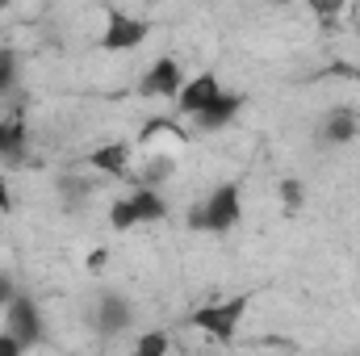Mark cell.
I'll return each instance as SVG.
<instances>
[{
  "instance_id": "2",
  "label": "cell",
  "mask_w": 360,
  "mask_h": 356,
  "mask_svg": "<svg viewBox=\"0 0 360 356\" xmlns=\"http://www.w3.org/2000/svg\"><path fill=\"white\" fill-rule=\"evenodd\" d=\"M248 306H252L248 293H235V298H222V302H205V306H197L188 314V327H197L214 344H235L239 340V327L248 319Z\"/></svg>"
},
{
  "instance_id": "10",
  "label": "cell",
  "mask_w": 360,
  "mask_h": 356,
  "mask_svg": "<svg viewBox=\"0 0 360 356\" xmlns=\"http://www.w3.org/2000/svg\"><path fill=\"white\" fill-rule=\"evenodd\" d=\"M243 101H248L243 92H222V96H218V101H214V105H210L205 113H197V117H193V122H197V130H201V134H214V130L231 126V122L239 117Z\"/></svg>"
},
{
  "instance_id": "11",
  "label": "cell",
  "mask_w": 360,
  "mask_h": 356,
  "mask_svg": "<svg viewBox=\"0 0 360 356\" xmlns=\"http://www.w3.org/2000/svg\"><path fill=\"white\" fill-rule=\"evenodd\" d=\"M25 143H30V130L21 117H4L0 122V164H21L25 160Z\"/></svg>"
},
{
  "instance_id": "17",
  "label": "cell",
  "mask_w": 360,
  "mask_h": 356,
  "mask_svg": "<svg viewBox=\"0 0 360 356\" xmlns=\"http://www.w3.org/2000/svg\"><path fill=\"white\" fill-rule=\"evenodd\" d=\"M109 227H113L117 235H126V231H134V227H139L130 197H113V205H109Z\"/></svg>"
},
{
  "instance_id": "6",
  "label": "cell",
  "mask_w": 360,
  "mask_h": 356,
  "mask_svg": "<svg viewBox=\"0 0 360 356\" xmlns=\"http://www.w3.org/2000/svg\"><path fill=\"white\" fill-rule=\"evenodd\" d=\"M222 92H226V89H222V80H218L214 72H197V76H188V80H184V89H180V96L172 101V105H176L184 117H197V113H205Z\"/></svg>"
},
{
  "instance_id": "5",
  "label": "cell",
  "mask_w": 360,
  "mask_h": 356,
  "mask_svg": "<svg viewBox=\"0 0 360 356\" xmlns=\"http://www.w3.org/2000/svg\"><path fill=\"white\" fill-rule=\"evenodd\" d=\"M184 63H180L176 55H160L147 72H143V80H139V92L143 96H160V101H176L180 89H184Z\"/></svg>"
},
{
  "instance_id": "12",
  "label": "cell",
  "mask_w": 360,
  "mask_h": 356,
  "mask_svg": "<svg viewBox=\"0 0 360 356\" xmlns=\"http://www.w3.org/2000/svg\"><path fill=\"white\" fill-rule=\"evenodd\" d=\"M130 197V205H134V218H139V227H147V222H164L168 218V201H164V193L160 189H134V193H126Z\"/></svg>"
},
{
  "instance_id": "3",
  "label": "cell",
  "mask_w": 360,
  "mask_h": 356,
  "mask_svg": "<svg viewBox=\"0 0 360 356\" xmlns=\"http://www.w3.org/2000/svg\"><path fill=\"white\" fill-rule=\"evenodd\" d=\"M151 34V21L126 13V8H109L105 13V30H101V51L109 55H126V51H139Z\"/></svg>"
},
{
  "instance_id": "19",
  "label": "cell",
  "mask_w": 360,
  "mask_h": 356,
  "mask_svg": "<svg viewBox=\"0 0 360 356\" xmlns=\"http://www.w3.org/2000/svg\"><path fill=\"white\" fill-rule=\"evenodd\" d=\"M17 293H21V289L13 285V276H8V272H0V310H8V302H13Z\"/></svg>"
},
{
  "instance_id": "7",
  "label": "cell",
  "mask_w": 360,
  "mask_h": 356,
  "mask_svg": "<svg viewBox=\"0 0 360 356\" xmlns=\"http://www.w3.org/2000/svg\"><path fill=\"white\" fill-rule=\"evenodd\" d=\"M92 323H96L101 336H122V331H130V323H134V306H130V298H122V293H105V298L96 302Z\"/></svg>"
},
{
  "instance_id": "20",
  "label": "cell",
  "mask_w": 360,
  "mask_h": 356,
  "mask_svg": "<svg viewBox=\"0 0 360 356\" xmlns=\"http://www.w3.org/2000/svg\"><path fill=\"white\" fill-rule=\"evenodd\" d=\"M0 356H25V348H21L8 331H0Z\"/></svg>"
},
{
  "instance_id": "21",
  "label": "cell",
  "mask_w": 360,
  "mask_h": 356,
  "mask_svg": "<svg viewBox=\"0 0 360 356\" xmlns=\"http://www.w3.org/2000/svg\"><path fill=\"white\" fill-rule=\"evenodd\" d=\"M0 214H13V189H8L4 172H0Z\"/></svg>"
},
{
  "instance_id": "1",
  "label": "cell",
  "mask_w": 360,
  "mask_h": 356,
  "mask_svg": "<svg viewBox=\"0 0 360 356\" xmlns=\"http://www.w3.org/2000/svg\"><path fill=\"white\" fill-rule=\"evenodd\" d=\"M243 218V184L239 180H222L214 184L193 210H188V227L201 231V235H226L235 231Z\"/></svg>"
},
{
  "instance_id": "9",
  "label": "cell",
  "mask_w": 360,
  "mask_h": 356,
  "mask_svg": "<svg viewBox=\"0 0 360 356\" xmlns=\"http://www.w3.org/2000/svg\"><path fill=\"white\" fill-rule=\"evenodd\" d=\"M89 164L92 172H101V177H126L130 172V143H101V147H92L89 151Z\"/></svg>"
},
{
  "instance_id": "13",
  "label": "cell",
  "mask_w": 360,
  "mask_h": 356,
  "mask_svg": "<svg viewBox=\"0 0 360 356\" xmlns=\"http://www.w3.org/2000/svg\"><path fill=\"white\" fill-rule=\"evenodd\" d=\"M55 189H59V197H63L68 205H76V201H84L92 189H96V180L80 177V172H63V177L55 180Z\"/></svg>"
},
{
  "instance_id": "14",
  "label": "cell",
  "mask_w": 360,
  "mask_h": 356,
  "mask_svg": "<svg viewBox=\"0 0 360 356\" xmlns=\"http://www.w3.org/2000/svg\"><path fill=\"white\" fill-rule=\"evenodd\" d=\"M172 155H147V164H143V177H139V184L143 189H160L164 180L172 177Z\"/></svg>"
},
{
  "instance_id": "18",
  "label": "cell",
  "mask_w": 360,
  "mask_h": 356,
  "mask_svg": "<svg viewBox=\"0 0 360 356\" xmlns=\"http://www.w3.org/2000/svg\"><path fill=\"white\" fill-rule=\"evenodd\" d=\"M276 197L285 201L289 214H297V210L306 205V189H302V180H281V184H276Z\"/></svg>"
},
{
  "instance_id": "22",
  "label": "cell",
  "mask_w": 360,
  "mask_h": 356,
  "mask_svg": "<svg viewBox=\"0 0 360 356\" xmlns=\"http://www.w3.org/2000/svg\"><path fill=\"white\" fill-rule=\"evenodd\" d=\"M314 13H319V17H327V21H331V17H340V13H344V8H340V4H314Z\"/></svg>"
},
{
  "instance_id": "8",
  "label": "cell",
  "mask_w": 360,
  "mask_h": 356,
  "mask_svg": "<svg viewBox=\"0 0 360 356\" xmlns=\"http://www.w3.org/2000/svg\"><path fill=\"white\" fill-rule=\"evenodd\" d=\"M323 139L331 147H348L360 139V113L352 105H331L327 117H323Z\"/></svg>"
},
{
  "instance_id": "16",
  "label": "cell",
  "mask_w": 360,
  "mask_h": 356,
  "mask_svg": "<svg viewBox=\"0 0 360 356\" xmlns=\"http://www.w3.org/2000/svg\"><path fill=\"white\" fill-rule=\"evenodd\" d=\"M17 76H21L17 51H13V46H0V96H8V92L17 89Z\"/></svg>"
},
{
  "instance_id": "23",
  "label": "cell",
  "mask_w": 360,
  "mask_h": 356,
  "mask_svg": "<svg viewBox=\"0 0 360 356\" xmlns=\"http://www.w3.org/2000/svg\"><path fill=\"white\" fill-rule=\"evenodd\" d=\"M105 260H109V252H92V256H89V272H101Z\"/></svg>"
},
{
  "instance_id": "4",
  "label": "cell",
  "mask_w": 360,
  "mask_h": 356,
  "mask_svg": "<svg viewBox=\"0 0 360 356\" xmlns=\"http://www.w3.org/2000/svg\"><path fill=\"white\" fill-rule=\"evenodd\" d=\"M4 331H8L21 348H34V344L46 340L42 310H38V302H34L30 293H17V298L8 302V310H4Z\"/></svg>"
},
{
  "instance_id": "15",
  "label": "cell",
  "mask_w": 360,
  "mask_h": 356,
  "mask_svg": "<svg viewBox=\"0 0 360 356\" xmlns=\"http://www.w3.org/2000/svg\"><path fill=\"white\" fill-rule=\"evenodd\" d=\"M134 356H172L168 331H143V336L134 340Z\"/></svg>"
}]
</instances>
